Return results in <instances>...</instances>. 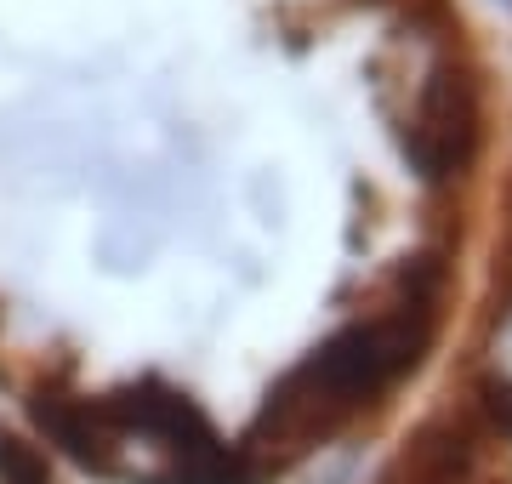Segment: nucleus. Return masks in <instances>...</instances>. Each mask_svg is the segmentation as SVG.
I'll return each mask as SVG.
<instances>
[{
    "label": "nucleus",
    "instance_id": "f257e3e1",
    "mask_svg": "<svg viewBox=\"0 0 512 484\" xmlns=\"http://www.w3.org/2000/svg\"><path fill=\"white\" fill-rule=\"evenodd\" d=\"M507 126L484 0H0V371L194 393L291 291L444 336ZM296 336L319 371L348 342Z\"/></svg>",
    "mask_w": 512,
    "mask_h": 484
},
{
    "label": "nucleus",
    "instance_id": "f03ea898",
    "mask_svg": "<svg viewBox=\"0 0 512 484\" xmlns=\"http://www.w3.org/2000/svg\"><path fill=\"white\" fill-rule=\"evenodd\" d=\"M0 484H57L46 473V456L23 439H0Z\"/></svg>",
    "mask_w": 512,
    "mask_h": 484
},
{
    "label": "nucleus",
    "instance_id": "7ed1b4c3",
    "mask_svg": "<svg viewBox=\"0 0 512 484\" xmlns=\"http://www.w3.org/2000/svg\"><path fill=\"white\" fill-rule=\"evenodd\" d=\"M484 6H490V12H495L501 23H512V0H484Z\"/></svg>",
    "mask_w": 512,
    "mask_h": 484
}]
</instances>
